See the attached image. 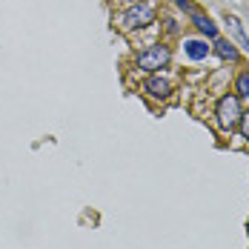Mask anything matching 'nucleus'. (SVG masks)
Segmentation results:
<instances>
[{
	"label": "nucleus",
	"instance_id": "f03ea898",
	"mask_svg": "<svg viewBox=\"0 0 249 249\" xmlns=\"http://www.w3.org/2000/svg\"><path fill=\"white\" fill-rule=\"evenodd\" d=\"M169 49L166 46H149V49L138 52V57H135V63L143 69V72H158V69H163L166 63H169Z\"/></svg>",
	"mask_w": 249,
	"mask_h": 249
},
{
	"label": "nucleus",
	"instance_id": "423d86ee",
	"mask_svg": "<svg viewBox=\"0 0 249 249\" xmlns=\"http://www.w3.org/2000/svg\"><path fill=\"white\" fill-rule=\"evenodd\" d=\"M226 23H229L232 37H235V40H238V43H241V46L249 52V37H247V32H244V26H241V20H238L235 15H229V18H226Z\"/></svg>",
	"mask_w": 249,
	"mask_h": 249
},
{
	"label": "nucleus",
	"instance_id": "9d476101",
	"mask_svg": "<svg viewBox=\"0 0 249 249\" xmlns=\"http://www.w3.org/2000/svg\"><path fill=\"white\" fill-rule=\"evenodd\" d=\"M238 124H241V135L249 141V109L247 112H241V121H238Z\"/></svg>",
	"mask_w": 249,
	"mask_h": 249
},
{
	"label": "nucleus",
	"instance_id": "20e7f679",
	"mask_svg": "<svg viewBox=\"0 0 249 249\" xmlns=\"http://www.w3.org/2000/svg\"><path fill=\"white\" fill-rule=\"evenodd\" d=\"M143 89H146V95H149V98L163 100V98H169V92H172V83H169L166 77H160V75H152V77H146Z\"/></svg>",
	"mask_w": 249,
	"mask_h": 249
},
{
	"label": "nucleus",
	"instance_id": "1a4fd4ad",
	"mask_svg": "<svg viewBox=\"0 0 249 249\" xmlns=\"http://www.w3.org/2000/svg\"><path fill=\"white\" fill-rule=\"evenodd\" d=\"M235 92H238V98H249V72H244V75L238 77Z\"/></svg>",
	"mask_w": 249,
	"mask_h": 249
},
{
	"label": "nucleus",
	"instance_id": "f257e3e1",
	"mask_svg": "<svg viewBox=\"0 0 249 249\" xmlns=\"http://www.w3.org/2000/svg\"><path fill=\"white\" fill-rule=\"evenodd\" d=\"M241 98L238 95H224V98L218 100V124H221V129H226V132H232L235 126H238V121H241Z\"/></svg>",
	"mask_w": 249,
	"mask_h": 249
},
{
	"label": "nucleus",
	"instance_id": "39448f33",
	"mask_svg": "<svg viewBox=\"0 0 249 249\" xmlns=\"http://www.w3.org/2000/svg\"><path fill=\"white\" fill-rule=\"evenodd\" d=\"M183 52H186L189 60H203L209 54V46H206V40H186L183 43Z\"/></svg>",
	"mask_w": 249,
	"mask_h": 249
},
{
	"label": "nucleus",
	"instance_id": "0eeeda50",
	"mask_svg": "<svg viewBox=\"0 0 249 249\" xmlns=\"http://www.w3.org/2000/svg\"><path fill=\"white\" fill-rule=\"evenodd\" d=\"M192 23L198 26V32H203L206 37H218V26L212 23L209 18H203V15H198V12H192Z\"/></svg>",
	"mask_w": 249,
	"mask_h": 249
},
{
	"label": "nucleus",
	"instance_id": "7ed1b4c3",
	"mask_svg": "<svg viewBox=\"0 0 249 249\" xmlns=\"http://www.w3.org/2000/svg\"><path fill=\"white\" fill-rule=\"evenodd\" d=\"M152 20H155V9H152L149 3H138V6H132V9H126V15H124L126 29H143V26H149Z\"/></svg>",
	"mask_w": 249,
	"mask_h": 249
},
{
	"label": "nucleus",
	"instance_id": "6e6552de",
	"mask_svg": "<svg viewBox=\"0 0 249 249\" xmlns=\"http://www.w3.org/2000/svg\"><path fill=\"white\" fill-rule=\"evenodd\" d=\"M215 52H218L221 60H232V63L238 60V49H235L232 40H218V43H215Z\"/></svg>",
	"mask_w": 249,
	"mask_h": 249
}]
</instances>
